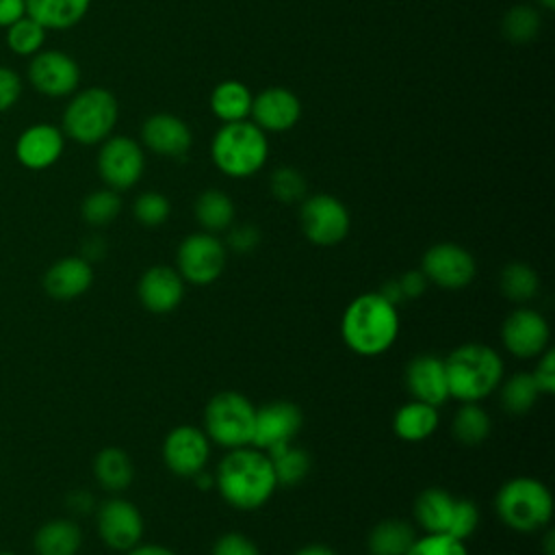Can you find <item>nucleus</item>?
Here are the masks:
<instances>
[{"instance_id":"49530a36","label":"nucleus","mask_w":555,"mask_h":555,"mask_svg":"<svg viewBox=\"0 0 555 555\" xmlns=\"http://www.w3.org/2000/svg\"><path fill=\"white\" fill-rule=\"evenodd\" d=\"M399 288H401V295L403 299H414V297H421L423 291L427 288V278L423 271H405L399 280H397Z\"/></svg>"},{"instance_id":"72a5a7b5","label":"nucleus","mask_w":555,"mask_h":555,"mask_svg":"<svg viewBox=\"0 0 555 555\" xmlns=\"http://www.w3.org/2000/svg\"><path fill=\"white\" fill-rule=\"evenodd\" d=\"M540 390L531 373H514L501 386V405L509 414H525L538 401Z\"/></svg>"},{"instance_id":"6e6552de","label":"nucleus","mask_w":555,"mask_h":555,"mask_svg":"<svg viewBox=\"0 0 555 555\" xmlns=\"http://www.w3.org/2000/svg\"><path fill=\"white\" fill-rule=\"evenodd\" d=\"M299 221L306 238L321 247L340 243L349 234V225H351L347 206L338 197L327 193L308 197L301 204Z\"/></svg>"},{"instance_id":"bb28decb","label":"nucleus","mask_w":555,"mask_h":555,"mask_svg":"<svg viewBox=\"0 0 555 555\" xmlns=\"http://www.w3.org/2000/svg\"><path fill=\"white\" fill-rule=\"evenodd\" d=\"M254 95L241 80H221L210 93V111L223 124L243 121L251 111Z\"/></svg>"},{"instance_id":"4be33fe9","label":"nucleus","mask_w":555,"mask_h":555,"mask_svg":"<svg viewBox=\"0 0 555 555\" xmlns=\"http://www.w3.org/2000/svg\"><path fill=\"white\" fill-rule=\"evenodd\" d=\"M93 284L91 262L82 256H67L56 260L43 275V288L54 299H74Z\"/></svg>"},{"instance_id":"864d4df0","label":"nucleus","mask_w":555,"mask_h":555,"mask_svg":"<svg viewBox=\"0 0 555 555\" xmlns=\"http://www.w3.org/2000/svg\"><path fill=\"white\" fill-rule=\"evenodd\" d=\"M542 548H544V555H555V531H553V529L546 531L544 542H542Z\"/></svg>"},{"instance_id":"7ed1b4c3","label":"nucleus","mask_w":555,"mask_h":555,"mask_svg":"<svg viewBox=\"0 0 555 555\" xmlns=\"http://www.w3.org/2000/svg\"><path fill=\"white\" fill-rule=\"evenodd\" d=\"M449 397L477 403L492 395L503 379L501 356L481 343H466L444 358Z\"/></svg>"},{"instance_id":"dca6fc26","label":"nucleus","mask_w":555,"mask_h":555,"mask_svg":"<svg viewBox=\"0 0 555 555\" xmlns=\"http://www.w3.org/2000/svg\"><path fill=\"white\" fill-rule=\"evenodd\" d=\"M301 410L291 401H271L262 408H256L251 447L269 451L271 447L286 444L301 429Z\"/></svg>"},{"instance_id":"393cba45","label":"nucleus","mask_w":555,"mask_h":555,"mask_svg":"<svg viewBox=\"0 0 555 555\" xmlns=\"http://www.w3.org/2000/svg\"><path fill=\"white\" fill-rule=\"evenodd\" d=\"M33 544L37 555H76L82 544V531L69 518H54L37 529Z\"/></svg>"},{"instance_id":"b1692460","label":"nucleus","mask_w":555,"mask_h":555,"mask_svg":"<svg viewBox=\"0 0 555 555\" xmlns=\"http://www.w3.org/2000/svg\"><path fill=\"white\" fill-rule=\"evenodd\" d=\"M455 496L442 488H427L414 501V518L425 533H447Z\"/></svg>"},{"instance_id":"f704fd0d","label":"nucleus","mask_w":555,"mask_h":555,"mask_svg":"<svg viewBox=\"0 0 555 555\" xmlns=\"http://www.w3.org/2000/svg\"><path fill=\"white\" fill-rule=\"evenodd\" d=\"M46 33L48 30L39 22L24 15L11 26H7V46L17 56H33L39 50H43Z\"/></svg>"},{"instance_id":"aec40b11","label":"nucleus","mask_w":555,"mask_h":555,"mask_svg":"<svg viewBox=\"0 0 555 555\" xmlns=\"http://www.w3.org/2000/svg\"><path fill=\"white\" fill-rule=\"evenodd\" d=\"M405 386L414 401H423L438 408L449 399L444 360L431 353H421L412 358L405 366Z\"/></svg>"},{"instance_id":"3c124183","label":"nucleus","mask_w":555,"mask_h":555,"mask_svg":"<svg viewBox=\"0 0 555 555\" xmlns=\"http://www.w3.org/2000/svg\"><path fill=\"white\" fill-rule=\"evenodd\" d=\"M85 260H91V258H100L102 254H104V243L100 241V238H89L87 243H85Z\"/></svg>"},{"instance_id":"f03ea898","label":"nucleus","mask_w":555,"mask_h":555,"mask_svg":"<svg viewBox=\"0 0 555 555\" xmlns=\"http://www.w3.org/2000/svg\"><path fill=\"white\" fill-rule=\"evenodd\" d=\"M399 334V312L379 293L358 295L343 312L340 336L358 356L386 353Z\"/></svg>"},{"instance_id":"c756f323","label":"nucleus","mask_w":555,"mask_h":555,"mask_svg":"<svg viewBox=\"0 0 555 555\" xmlns=\"http://www.w3.org/2000/svg\"><path fill=\"white\" fill-rule=\"evenodd\" d=\"M195 219L204 228V232L212 234L228 230L234 221V204L219 189L202 191L195 199Z\"/></svg>"},{"instance_id":"e433bc0d","label":"nucleus","mask_w":555,"mask_h":555,"mask_svg":"<svg viewBox=\"0 0 555 555\" xmlns=\"http://www.w3.org/2000/svg\"><path fill=\"white\" fill-rule=\"evenodd\" d=\"M540 33V15L527 4L512 7L503 17V35L514 43H527Z\"/></svg>"},{"instance_id":"2f4dec72","label":"nucleus","mask_w":555,"mask_h":555,"mask_svg":"<svg viewBox=\"0 0 555 555\" xmlns=\"http://www.w3.org/2000/svg\"><path fill=\"white\" fill-rule=\"evenodd\" d=\"M453 436L464 447L481 444L490 434V416L479 403H462L453 416Z\"/></svg>"},{"instance_id":"de8ad7c7","label":"nucleus","mask_w":555,"mask_h":555,"mask_svg":"<svg viewBox=\"0 0 555 555\" xmlns=\"http://www.w3.org/2000/svg\"><path fill=\"white\" fill-rule=\"evenodd\" d=\"M26 15V0H0V28L11 26Z\"/></svg>"},{"instance_id":"8fccbe9b","label":"nucleus","mask_w":555,"mask_h":555,"mask_svg":"<svg viewBox=\"0 0 555 555\" xmlns=\"http://www.w3.org/2000/svg\"><path fill=\"white\" fill-rule=\"evenodd\" d=\"M67 503H69V507H72L74 512L85 514V512L91 507V496H89V492H72Z\"/></svg>"},{"instance_id":"a211bd4d","label":"nucleus","mask_w":555,"mask_h":555,"mask_svg":"<svg viewBox=\"0 0 555 555\" xmlns=\"http://www.w3.org/2000/svg\"><path fill=\"white\" fill-rule=\"evenodd\" d=\"M249 115L260 130L284 132L299 121L301 102L286 87H269L251 100Z\"/></svg>"},{"instance_id":"a878e982","label":"nucleus","mask_w":555,"mask_h":555,"mask_svg":"<svg viewBox=\"0 0 555 555\" xmlns=\"http://www.w3.org/2000/svg\"><path fill=\"white\" fill-rule=\"evenodd\" d=\"M438 410L423 401H410L401 405L392 416V431L405 442H421L429 438L438 427Z\"/></svg>"},{"instance_id":"603ef678","label":"nucleus","mask_w":555,"mask_h":555,"mask_svg":"<svg viewBox=\"0 0 555 555\" xmlns=\"http://www.w3.org/2000/svg\"><path fill=\"white\" fill-rule=\"evenodd\" d=\"M295 555H336V553L325 544H308V546L299 548Z\"/></svg>"},{"instance_id":"cd10ccee","label":"nucleus","mask_w":555,"mask_h":555,"mask_svg":"<svg viewBox=\"0 0 555 555\" xmlns=\"http://www.w3.org/2000/svg\"><path fill=\"white\" fill-rule=\"evenodd\" d=\"M93 475L104 490L119 492L130 486L134 468L126 451L117 447H106L93 460Z\"/></svg>"},{"instance_id":"2eb2a0df","label":"nucleus","mask_w":555,"mask_h":555,"mask_svg":"<svg viewBox=\"0 0 555 555\" xmlns=\"http://www.w3.org/2000/svg\"><path fill=\"white\" fill-rule=\"evenodd\" d=\"M548 323L531 308H516L501 327V338L505 349L516 358H535L548 345Z\"/></svg>"},{"instance_id":"c9c22d12","label":"nucleus","mask_w":555,"mask_h":555,"mask_svg":"<svg viewBox=\"0 0 555 555\" xmlns=\"http://www.w3.org/2000/svg\"><path fill=\"white\" fill-rule=\"evenodd\" d=\"M121 212V197L113 189H98L80 204V215L89 225H108Z\"/></svg>"},{"instance_id":"f3484780","label":"nucleus","mask_w":555,"mask_h":555,"mask_svg":"<svg viewBox=\"0 0 555 555\" xmlns=\"http://www.w3.org/2000/svg\"><path fill=\"white\" fill-rule=\"evenodd\" d=\"M65 150V134L52 124H33L15 141V158L22 167L41 171L52 167Z\"/></svg>"},{"instance_id":"20e7f679","label":"nucleus","mask_w":555,"mask_h":555,"mask_svg":"<svg viewBox=\"0 0 555 555\" xmlns=\"http://www.w3.org/2000/svg\"><path fill=\"white\" fill-rule=\"evenodd\" d=\"M210 156L221 173L230 178H249L262 169L269 156L264 130L245 119L223 124L212 137Z\"/></svg>"},{"instance_id":"6ab92c4d","label":"nucleus","mask_w":555,"mask_h":555,"mask_svg":"<svg viewBox=\"0 0 555 555\" xmlns=\"http://www.w3.org/2000/svg\"><path fill=\"white\" fill-rule=\"evenodd\" d=\"M137 295L145 310L154 314H165L180 306L184 297V280L173 267L154 264L141 275L137 284Z\"/></svg>"},{"instance_id":"c85d7f7f","label":"nucleus","mask_w":555,"mask_h":555,"mask_svg":"<svg viewBox=\"0 0 555 555\" xmlns=\"http://www.w3.org/2000/svg\"><path fill=\"white\" fill-rule=\"evenodd\" d=\"M416 540V531L405 520H382L369 533V551L371 555H405L412 542Z\"/></svg>"},{"instance_id":"4c0bfd02","label":"nucleus","mask_w":555,"mask_h":555,"mask_svg":"<svg viewBox=\"0 0 555 555\" xmlns=\"http://www.w3.org/2000/svg\"><path fill=\"white\" fill-rule=\"evenodd\" d=\"M269 189L273 197L280 199L282 204H293L306 195V178L301 176L299 169L284 165L271 173Z\"/></svg>"},{"instance_id":"a19ab883","label":"nucleus","mask_w":555,"mask_h":555,"mask_svg":"<svg viewBox=\"0 0 555 555\" xmlns=\"http://www.w3.org/2000/svg\"><path fill=\"white\" fill-rule=\"evenodd\" d=\"M477 525H479V509H477V505L473 501H468V499H457L447 533L457 538V540H464V538L475 533Z\"/></svg>"},{"instance_id":"ddd939ff","label":"nucleus","mask_w":555,"mask_h":555,"mask_svg":"<svg viewBox=\"0 0 555 555\" xmlns=\"http://www.w3.org/2000/svg\"><path fill=\"white\" fill-rule=\"evenodd\" d=\"M98 533L113 551H130L143 535V516L126 499H108L98 507Z\"/></svg>"},{"instance_id":"c03bdc74","label":"nucleus","mask_w":555,"mask_h":555,"mask_svg":"<svg viewBox=\"0 0 555 555\" xmlns=\"http://www.w3.org/2000/svg\"><path fill=\"white\" fill-rule=\"evenodd\" d=\"M260 243V230L251 223H241L230 230L228 234V247L236 254H249Z\"/></svg>"},{"instance_id":"37998d69","label":"nucleus","mask_w":555,"mask_h":555,"mask_svg":"<svg viewBox=\"0 0 555 555\" xmlns=\"http://www.w3.org/2000/svg\"><path fill=\"white\" fill-rule=\"evenodd\" d=\"M210 555H260L258 546L243 533H225L221 535Z\"/></svg>"},{"instance_id":"9d476101","label":"nucleus","mask_w":555,"mask_h":555,"mask_svg":"<svg viewBox=\"0 0 555 555\" xmlns=\"http://www.w3.org/2000/svg\"><path fill=\"white\" fill-rule=\"evenodd\" d=\"M145 169V156L141 145L124 134L106 137L98 152V173L113 191H126L134 186Z\"/></svg>"},{"instance_id":"ea45409f","label":"nucleus","mask_w":555,"mask_h":555,"mask_svg":"<svg viewBox=\"0 0 555 555\" xmlns=\"http://www.w3.org/2000/svg\"><path fill=\"white\" fill-rule=\"evenodd\" d=\"M405 555H468L462 540L449 533H425L412 542Z\"/></svg>"},{"instance_id":"473e14b6","label":"nucleus","mask_w":555,"mask_h":555,"mask_svg":"<svg viewBox=\"0 0 555 555\" xmlns=\"http://www.w3.org/2000/svg\"><path fill=\"white\" fill-rule=\"evenodd\" d=\"M501 293L516 304H525L538 295L540 288V278L538 273L525 264V262H509L499 278Z\"/></svg>"},{"instance_id":"7c9ffc66","label":"nucleus","mask_w":555,"mask_h":555,"mask_svg":"<svg viewBox=\"0 0 555 555\" xmlns=\"http://www.w3.org/2000/svg\"><path fill=\"white\" fill-rule=\"evenodd\" d=\"M267 455H269V460L273 464L278 486L280 483L282 486L299 483L310 473V466H312L310 455L304 449H299V447H291V442L271 447L267 451Z\"/></svg>"},{"instance_id":"f8f14e48","label":"nucleus","mask_w":555,"mask_h":555,"mask_svg":"<svg viewBox=\"0 0 555 555\" xmlns=\"http://www.w3.org/2000/svg\"><path fill=\"white\" fill-rule=\"evenodd\" d=\"M421 271L425 273L427 282L444 291H460L466 288L475 278V258L468 249L457 243H438L431 245L421 262Z\"/></svg>"},{"instance_id":"79ce46f5","label":"nucleus","mask_w":555,"mask_h":555,"mask_svg":"<svg viewBox=\"0 0 555 555\" xmlns=\"http://www.w3.org/2000/svg\"><path fill=\"white\" fill-rule=\"evenodd\" d=\"M22 95V78L15 69L0 65V113L15 106Z\"/></svg>"},{"instance_id":"4468645a","label":"nucleus","mask_w":555,"mask_h":555,"mask_svg":"<svg viewBox=\"0 0 555 555\" xmlns=\"http://www.w3.org/2000/svg\"><path fill=\"white\" fill-rule=\"evenodd\" d=\"M210 455L208 436L191 425L173 427L163 442V460L178 477H195L204 470Z\"/></svg>"},{"instance_id":"412c9836","label":"nucleus","mask_w":555,"mask_h":555,"mask_svg":"<svg viewBox=\"0 0 555 555\" xmlns=\"http://www.w3.org/2000/svg\"><path fill=\"white\" fill-rule=\"evenodd\" d=\"M141 139L152 152L167 156V158L184 156L193 143L189 126L171 113L150 115L143 121Z\"/></svg>"},{"instance_id":"0eeeda50","label":"nucleus","mask_w":555,"mask_h":555,"mask_svg":"<svg viewBox=\"0 0 555 555\" xmlns=\"http://www.w3.org/2000/svg\"><path fill=\"white\" fill-rule=\"evenodd\" d=\"M254 423L256 405L236 390L217 392L204 410V434L228 451L251 444Z\"/></svg>"},{"instance_id":"6e6d98bb","label":"nucleus","mask_w":555,"mask_h":555,"mask_svg":"<svg viewBox=\"0 0 555 555\" xmlns=\"http://www.w3.org/2000/svg\"><path fill=\"white\" fill-rule=\"evenodd\" d=\"M0 555H15V553H7V551H2V553H0Z\"/></svg>"},{"instance_id":"9b49d317","label":"nucleus","mask_w":555,"mask_h":555,"mask_svg":"<svg viewBox=\"0 0 555 555\" xmlns=\"http://www.w3.org/2000/svg\"><path fill=\"white\" fill-rule=\"evenodd\" d=\"M26 76L37 93L48 98H65L78 89L80 67L61 50H39L30 56Z\"/></svg>"},{"instance_id":"423d86ee","label":"nucleus","mask_w":555,"mask_h":555,"mask_svg":"<svg viewBox=\"0 0 555 555\" xmlns=\"http://www.w3.org/2000/svg\"><path fill=\"white\" fill-rule=\"evenodd\" d=\"M119 115L117 98L104 87H87L67 102L61 119L65 137L80 145H95L111 137Z\"/></svg>"},{"instance_id":"f257e3e1","label":"nucleus","mask_w":555,"mask_h":555,"mask_svg":"<svg viewBox=\"0 0 555 555\" xmlns=\"http://www.w3.org/2000/svg\"><path fill=\"white\" fill-rule=\"evenodd\" d=\"M215 483L221 499L243 512L262 507L275 492L273 464L260 449H232L217 466Z\"/></svg>"},{"instance_id":"1a4fd4ad","label":"nucleus","mask_w":555,"mask_h":555,"mask_svg":"<svg viewBox=\"0 0 555 555\" xmlns=\"http://www.w3.org/2000/svg\"><path fill=\"white\" fill-rule=\"evenodd\" d=\"M225 245L210 232L189 234L178 247V273L195 286L212 284L225 269Z\"/></svg>"},{"instance_id":"a18cd8bd","label":"nucleus","mask_w":555,"mask_h":555,"mask_svg":"<svg viewBox=\"0 0 555 555\" xmlns=\"http://www.w3.org/2000/svg\"><path fill=\"white\" fill-rule=\"evenodd\" d=\"M531 375L538 384L540 395H553L555 392V351L553 349L542 351V360L538 362V366Z\"/></svg>"},{"instance_id":"09e8293b","label":"nucleus","mask_w":555,"mask_h":555,"mask_svg":"<svg viewBox=\"0 0 555 555\" xmlns=\"http://www.w3.org/2000/svg\"><path fill=\"white\" fill-rule=\"evenodd\" d=\"M126 555H176V553L160 544H137L130 551H126Z\"/></svg>"},{"instance_id":"5fc2aeb1","label":"nucleus","mask_w":555,"mask_h":555,"mask_svg":"<svg viewBox=\"0 0 555 555\" xmlns=\"http://www.w3.org/2000/svg\"><path fill=\"white\" fill-rule=\"evenodd\" d=\"M538 2H540L544 9H548V11L555 9V0H538Z\"/></svg>"},{"instance_id":"39448f33","label":"nucleus","mask_w":555,"mask_h":555,"mask_svg":"<svg viewBox=\"0 0 555 555\" xmlns=\"http://www.w3.org/2000/svg\"><path fill=\"white\" fill-rule=\"evenodd\" d=\"M496 516L518 533L544 529L553 518L551 490L533 477H514L505 481L494 496Z\"/></svg>"},{"instance_id":"58836bf2","label":"nucleus","mask_w":555,"mask_h":555,"mask_svg":"<svg viewBox=\"0 0 555 555\" xmlns=\"http://www.w3.org/2000/svg\"><path fill=\"white\" fill-rule=\"evenodd\" d=\"M171 212V204L163 193L156 191H147L141 193L134 204H132V215L139 223L147 225V228H156L160 223H165L169 219Z\"/></svg>"},{"instance_id":"5701e85b","label":"nucleus","mask_w":555,"mask_h":555,"mask_svg":"<svg viewBox=\"0 0 555 555\" xmlns=\"http://www.w3.org/2000/svg\"><path fill=\"white\" fill-rule=\"evenodd\" d=\"M89 7L91 0H26V15L46 30H65L76 26Z\"/></svg>"}]
</instances>
